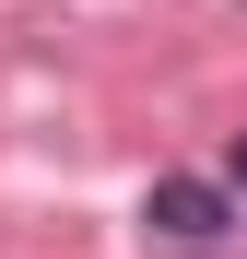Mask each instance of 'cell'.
Listing matches in <instances>:
<instances>
[{
	"label": "cell",
	"instance_id": "1",
	"mask_svg": "<svg viewBox=\"0 0 247 259\" xmlns=\"http://www.w3.org/2000/svg\"><path fill=\"white\" fill-rule=\"evenodd\" d=\"M141 224L177 236V247H212V236L235 224V189H212V177H153V189H141Z\"/></svg>",
	"mask_w": 247,
	"mask_h": 259
},
{
	"label": "cell",
	"instance_id": "2",
	"mask_svg": "<svg viewBox=\"0 0 247 259\" xmlns=\"http://www.w3.org/2000/svg\"><path fill=\"white\" fill-rule=\"evenodd\" d=\"M224 177H235V189H247V142H235V153H224Z\"/></svg>",
	"mask_w": 247,
	"mask_h": 259
}]
</instances>
